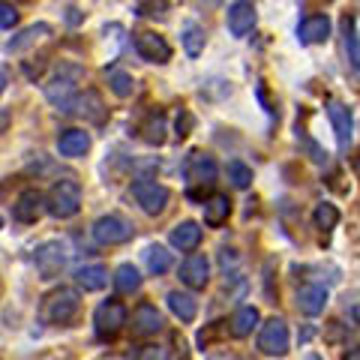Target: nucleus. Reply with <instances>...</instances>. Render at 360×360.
Masks as SVG:
<instances>
[{"label": "nucleus", "mask_w": 360, "mask_h": 360, "mask_svg": "<svg viewBox=\"0 0 360 360\" xmlns=\"http://www.w3.org/2000/svg\"><path fill=\"white\" fill-rule=\"evenodd\" d=\"M45 210H49L54 219L75 217V213L82 210V186H78V180H72V177L58 180V184L49 189V195H45Z\"/></svg>", "instance_id": "1"}, {"label": "nucleus", "mask_w": 360, "mask_h": 360, "mask_svg": "<svg viewBox=\"0 0 360 360\" xmlns=\"http://www.w3.org/2000/svg\"><path fill=\"white\" fill-rule=\"evenodd\" d=\"M82 78V70L78 66H63V72H58L51 78V84H45V99L58 108L72 115L78 111V94H75V82Z\"/></svg>", "instance_id": "2"}, {"label": "nucleus", "mask_w": 360, "mask_h": 360, "mask_svg": "<svg viewBox=\"0 0 360 360\" xmlns=\"http://www.w3.org/2000/svg\"><path fill=\"white\" fill-rule=\"evenodd\" d=\"M78 309H82V297H78L75 288H58L45 297V307H42V319L49 324H70Z\"/></svg>", "instance_id": "3"}, {"label": "nucleus", "mask_w": 360, "mask_h": 360, "mask_svg": "<svg viewBox=\"0 0 360 360\" xmlns=\"http://www.w3.org/2000/svg\"><path fill=\"white\" fill-rule=\"evenodd\" d=\"M66 262H70V252H66V243H60V240H45L33 250V264H37V274L42 279L60 276Z\"/></svg>", "instance_id": "4"}, {"label": "nucleus", "mask_w": 360, "mask_h": 360, "mask_svg": "<svg viewBox=\"0 0 360 360\" xmlns=\"http://www.w3.org/2000/svg\"><path fill=\"white\" fill-rule=\"evenodd\" d=\"M132 195L141 205V210L150 213V217H160V213L168 207V198H172L168 186L156 184V180H150V177H139V180H135V184H132Z\"/></svg>", "instance_id": "5"}, {"label": "nucleus", "mask_w": 360, "mask_h": 360, "mask_svg": "<svg viewBox=\"0 0 360 360\" xmlns=\"http://www.w3.org/2000/svg\"><path fill=\"white\" fill-rule=\"evenodd\" d=\"M94 328L103 340H115V336L127 328V307L120 300H105L99 303L94 312Z\"/></svg>", "instance_id": "6"}, {"label": "nucleus", "mask_w": 360, "mask_h": 360, "mask_svg": "<svg viewBox=\"0 0 360 360\" xmlns=\"http://www.w3.org/2000/svg\"><path fill=\"white\" fill-rule=\"evenodd\" d=\"M132 222L117 217V213H108V217H99L94 222V240L103 243V246H117V243H127L132 240Z\"/></svg>", "instance_id": "7"}, {"label": "nucleus", "mask_w": 360, "mask_h": 360, "mask_svg": "<svg viewBox=\"0 0 360 360\" xmlns=\"http://www.w3.org/2000/svg\"><path fill=\"white\" fill-rule=\"evenodd\" d=\"M288 345H291L288 324H285L283 319L264 321L262 333H258V352L267 354V357H285V354H288Z\"/></svg>", "instance_id": "8"}, {"label": "nucleus", "mask_w": 360, "mask_h": 360, "mask_svg": "<svg viewBox=\"0 0 360 360\" xmlns=\"http://www.w3.org/2000/svg\"><path fill=\"white\" fill-rule=\"evenodd\" d=\"M135 51H139V58L148 60V63H168L172 60V45L165 42V37H160V33H153V30L135 33Z\"/></svg>", "instance_id": "9"}, {"label": "nucleus", "mask_w": 360, "mask_h": 360, "mask_svg": "<svg viewBox=\"0 0 360 360\" xmlns=\"http://www.w3.org/2000/svg\"><path fill=\"white\" fill-rule=\"evenodd\" d=\"M328 117H330V127H333V135H336V144H340V150H348V144H352V135H354L352 108H345L342 103H328Z\"/></svg>", "instance_id": "10"}, {"label": "nucleus", "mask_w": 360, "mask_h": 360, "mask_svg": "<svg viewBox=\"0 0 360 360\" xmlns=\"http://www.w3.org/2000/svg\"><path fill=\"white\" fill-rule=\"evenodd\" d=\"M180 283L193 291L205 288L210 283V262L205 255H186L184 264H180Z\"/></svg>", "instance_id": "11"}, {"label": "nucleus", "mask_w": 360, "mask_h": 360, "mask_svg": "<svg viewBox=\"0 0 360 360\" xmlns=\"http://www.w3.org/2000/svg\"><path fill=\"white\" fill-rule=\"evenodd\" d=\"M225 21H229V33H231V37L243 39L246 33L255 27V6L250 4V0H234V4L229 6V15H225Z\"/></svg>", "instance_id": "12"}, {"label": "nucleus", "mask_w": 360, "mask_h": 360, "mask_svg": "<svg viewBox=\"0 0 360 360\" xmlns=\"http://www.w3.org/2000/svg\"><path fill=\"white\" fill-rule=\"evenodd\" d=\"M328 37H330V18L328 15H307L297 25V39L303 45L328 42Z\"/></svg>", "instance_id": "13"}, {"label": "nucleus", "mask_w": 360, "mask_h": 360, "mask_svg": "<svg viewBox=\"0 0 360 360\" xmlns=\"http://www.w3.org/2000/svg\"><path fill=\"white\" fill-rule=\"evenodd\" d=\"M162 315L156 307H150V303H141L139 309L132 312V333L135 336H156L162 330Z\"/></svg>", "instance_id": "14"}, {"label": "nucleus", "mask_w": 360, "mask_h": 360, "mask_svg": "<svg viewBox=\"0 0 360 360\" xmlns=\"http://www.w3.org/2000/svg\"><path fill=\"white\" fill-rule=\"evenodd\" d=\"M217 162L207 153H193L186 160V180L189 184H213L217 180Z\"/></svg>", "instance_id": "15"}, {"label": "nucleus", "mask_w": 360, "mask_h": 360, "mask_svg": "<svg viewBox=\"0 0 360 360\" xmlns=\"http://www.w3.org/2000/svg\"><path fill=\"white\" fill-rule=\"evenodd\" d=\"M39 213H42V195L37 193V189H25L18 198H15V205H13V217L18 222H37L39 219Z\"/></svg>", "instance_id": "16"}, {"label": "nucleus", "mask_w": 360, "mask_h": 360, "mask_svg": "<svg viewBox=\"0 0 360 360\" xmlns=\"http://www.w3.org/2000/svg\"><path fill=\"white\" fill-rule=\"evenodd\" d=\"M172 246L174 250H180V252H193L195 246L201 243V225L198 222H193V219H186V222H180V225H174L172 229Z\"/></svg>", "instance_id": "17"}, {"label": "nucleus", "mask_w": 360, "mask_h": 360, "mask_svg": "<svg viewBox=\"0 0 360 360\" xmlns=\"http://www.w3.org/2000/svg\"><path fill=\"white\" fill-rule=\"evenodd\" d=\"M75 285L82 291H103L108 285V270L103 264H82L75 270Z\"/></svg>", "instance_id": "18"}, {"label": "nucleus", "mask_w": 360, "mask_h": 360, "mask_svg": "<svg viewBox=\"0 0 360 360\" xmlns=\"http://www.w3.org/2000/svg\"><path fill=\"white\" fill-rule=\"evenodd\" d=\"M324 307H328V291L321 285H303L297 291V309L303 315H321Z\"/></svg>", "instance_id": "19"}, {"label": "nucleus", "mask_w": 360, "mask_h": 360, "mask_svg": "<svg viewBox=\"0 0 360 360\" xmlns=\"http://www.w3.org/2000/svg\"><path fill=\"white\" fill-rule=\"evenodd\" d=\"M58 150L60 156H70V160L84 156L90 150V135L84 129H63V135L58 139Z\"/></svg>", "instance_id": "20"}, {"label": "nucleus", "mask_w": 360, "mask_h": 360, "mask_svg": "<svg viewBox=\"0 0 360 360\" xmlns=\"http://www.w3.org/2000/svg\"><path fill=\"white\" fill-rule=\"evenodd\" d=\"M168 309L174 312V319L189 324V321H195V315H198V300L189 295V291H168Z\"/></svg>", "instance_id": "21"}, {"label": "nucleus", "mask_w": 360, "mask_h": 360, "mask_svg": "<svg viewBox=\"0 0 360 360\" xmlns=\"http://www.w3.org/2000/svg\"><path fill=\"white\" fill-rule=\"evenodd\" d=\"M229 217H231V201H229V195L217 193V195H210L205 201V222L210 225V229H219L222 222H229Z\"/></svg>", "instance_id": "22"}, {"label": "nucleus", "mask_w": 360, "mask_h": 360, "mask_svg": "<svg viewBox=\"0 0 360 360\" xmlns=\"http://www.w3.org/2000/svg\"><path fill=\"white\" fill-rule=\"evenodd\" d=\"M342 42H345V54H348L352 70L360 72V33H357V25H354V15L342 18Z\"/></svg>", "instance_id": "23"}, {"label": "nucleus", "mask_w": 360, "mask_h": 360, "mask_svg": "<svg viewBox=\"0 0 360 360\" xmlns=\"http://www.w3.org/2000/svg\"><path fill=\"white\" fill-rule=\"evenodd\" d=\"M111 279H115V288L120 291V295H132V291L141 288V274H139L135 264H120Z\"/></svg>", "instance_id": "24"}, {"label": "nucleus", "mask_w": 360, "mask_h": 360, "mask_svg": "<svg viewBox=\"0 0 360 360\" xmlns=\"http://www.w3.org/2000/svg\"><path fill=\"white\" fill-rule=\"evenodd\" d=\"M255 324H258V309L255 307H240L238 312L231 315V336L243 340V336L252 333Z\"/></svg>", "instance_id": "25"}, {"label": "nucleus", "mask_w": 360, "mask_h": 360, "mask_svg": "<svg viewBox=\"0 0 360 360\" xmlns=\"http://www.w3.org/2000/svg\"><path fill=\"white\" fill-rule=\"evenodd\" d=\"M78 111L87 115L94 123H103L105 120V108H103V99H99L96 90H87L84 96H78Z\"/></svg>", "instance_id": "26"}, {"label": "nucleus", "mask_w": 360, "mask_h": 360, "mask_svg": "<svg viewBox=\"0 0 360 360\" xmlns=\"http://www.w3.org/2000/svg\"><path fill=\"white\" fill-rule=\"evenodd\" d=\"M180 39H184V51L189 54V58H198V54L205 51V27L193 25V21L184 27V37Z\"/></svg>", "instance_id": "27"}, {"label": "nucleus", "mask_w": 360, "mask_h": 360, "mask_svg": "<svg viewBox=\"0 0 360 360\" xmlns=\"http://www.w3.org/2000/svg\"><path fill=\"white\" fill-rule=\"evenodd\" d=\"M141 139L148 141V144H162L165 141V115H160V111H153V115L144 120V127H141Z\"/></svg>", "instance_id": "28"}, {"label": "nucleus", "mask_w": 360, "mask_h": 360, "mask_svg": "<svg viewBox=\"0 0 360 360\" xmlns=\"http://www.w3.org/2000/svg\"><path fill=\"white\" fill-rule=\"evenodd\" d=\"M49 33H51L49 25H33V27H27V30H21L15 39H9L6 49H9V51H21V49H27V45L37 42L39 37H49Z\"/></svg>", "instance_id": "29"}, {"label": "nucleus", "mask_w": 360, "mask_h": 360, "mask_svg": "<svg viewBox=\"0 0 360 360\" xmlns=\"http://www.w3.org/2000/svg\"><path fill=\"white\" fill-rule=\"evenodd\" d=\"M172 264H174V258H172V252H168L165 246H150V250H148V267H150V274L162 276V274L172 270Z\"/></svg>", "instance_id": "30"}, {"label": "nucleus", "mask_w": 360, "mask_h": 360, "mask_svg": "<svg viewBox=\"0 0 360 360\" xmlns=\"http://www.w3.org/2000/svg\"><path fill=\"white\" fill-rule=\"evenodd\" d=\"M108 87H111V94L120 96V99H127V96L135 94L132 75H129V72H123V70H111V72H108Z\"/></svg>", "instance_id": "31"}, {"label": "nucleus", "mask_w": 360, "mask_h": 360, "mask_svg": "<svg viewBox=\"0 0 360 360\" xmlns=\"http://www.w3.org/2000/svg\"><path fill=\"white\" fill-rule=\"evenodd\" d=\"M312 219L319 229H333V225L340 222V210H336V205H330V201H321V205L315 207Z\"/></svg>", "instance_id": "32"}, {"label": "nucleus", "mask_w": 360, "mask_h": 360, "mask_svg": "<svg viewBox=\"0 0 360 360\" xmlns=\"http://www.w3.org/2000/svg\"><path fill=\"white\" fill-rule=\"evenodd\" d=\"M229 180L238 189H246L252 184V168L246 162H240V160H234V162H229Z\"/></svg>", "instance_id": "33"}, {"label": "nucleus", "mask_w": 360, "mask_h": 360, "mask_svg": "<svg viewBox=\"0 0 360 360\" xmlns=\"http://www.w3.org/2000/svg\"><path fill=\"white\" fill-rule=\"evenodd\" d=\"M18 25V9L13 4H6V0H0V30H9Z\"/></svg>", "instance_id": "34"}, {"label": "nucleus", "mask_w": 360, "mask_h": 360, "mask_svg": "<svg viewBox=\"0 0 360 360\" xmlns=\"http://www.w3.org/2000/svg\"><path fill=\"white\" fill-rule=\"evenodd\" d=\"M139 360H172L168 357V348H160V345H144Z\"/></svg>", "instance_id": "35"}, {"label": "nucleus", "mask_w": 360, "mask_h": 360, "mask_svg": "<svg viewBox=\"0 0 360 360\" xmlns=\"http://www.w3.org/2000/svg\"><path fill=\"white\" fill-rule=\"evenodd\" d=\"M345 360H360V348H352V352L345 354Z\"/></svg>", "instance_id": "36"}, {"label": "nucleus", "mask_w": 360, "mask_h": 360, "mask_svg": "<svg viewBox=\"0 0 360 360\" xmlns=\"http://www.w3.org/2000/svg\"><path fill=\"white\" fill-rule=\"evenodd\" d=\"M4 90H6V75L0 72V96H4Z\"/></svg>", "instance_id": "37"}, {"label": "nucleus", "mask_w": 360, "mask_h": 360, "mask_svg": "<svg viewBox=\"0 0 360 360\" xmlns=\"http://www.w3.org/2000/svg\"><path fill=\"white\" fill-rule=\"evenodd\" d=\"M307 360H321V357L319 354H307Z\"/></svg>", "instance_id": "38"}, {"label": "nucleus", "mask_w": 360, "mask_h": 360, "mask_svg": "<svg viewBox=\"0 0 360 360\" xmlns=\"http://www.w3.org/2000/svg\"><path fill=\"white\" fill-rule=\"evenodd\" d=\"M0 229H4V217H0Z\"/></svg>", "instance_id": "39"}, {"label": "nucleus", "mask_w": 360, "mask_h": 360, "mask_svg": "<svg viewBox=\"0 0 360 360\" xmlns=\"http://www.w3.org/2000/svg\"><path fill=\"white\" fill-rule=\"evenodd\" d=\"M357 174H360V162H357Z\"/></svg>", "instance_id": "40"}]
</instances>
